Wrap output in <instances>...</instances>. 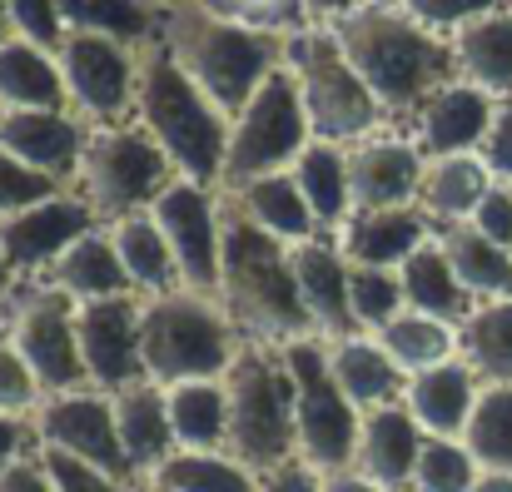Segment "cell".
I'll list each match as a JSON object with an SVG mask.
<instances>
[{"label":"cell","mask_w":512,"mask_h":492,"mask_svg":"<svg viewBox=\"0 0 512 492\" xmlns=\"http://www.w3.org/2000/svg\"><path fill=\"white\" fill-rule=\"evenodd\" d=\"M15 35V25H10V10H5V0H0V45Z\"/></svg>","instance_id":"obj_57"},{"label":"cell","mask_w":512,"mask_h":492,"mask_svg":"<svg viewBox=\"0 0 512 492\" xmlns=\"http://www.w3.org/2000/svg\"><path fill=\"white\" fill-rule=\"evenodd\" d=\"M224 393H229V443H224V453L239 468L264 478V473L299 458L294 373L284 363V348L244 338L229 373H224Z\"/></svg>","instance_id":"obj_5"},{"label":"cell","mask_w":512,"mask_h":492,"mask_svg":"<svg viewBox=\"0 0 512 492\" xmlns=\"http://www.w3.org/2000/svg\"><path fill=\"white\" fill-rule=\"evenodd\" d=\"M418 25H428V30H438V35H453L458 25H468V20H478V15H493V10H503L512 0H398Z\"/></svg>","instance_id":"obj_48"},{"label":"cell","mask_w":512,"mask_h":492,"mask_svg":"<svg viewBox=\"0 0 512 492\" xmlns=\"http://www.w3.org/2000/svg\"><path fill=\"white\" fill-rule=\"evenodd\" d=\"M378 343L388 348V358H393L403 373H423V368H438V363L453 358L458 333H453V324H443V319H428V314L408 309V314H398L393 324L378 328Z\"/></svg>","instance_id":"obj_39"},{"label":"cell","mask_w":512,"mask_h":492,"mask_svg":"<svg viewBox=\"0 0 512 492\" xmlns=\"http://www.w3.org/2000/svg\"><path fill=\"white\" fill-rule=\"evenodd\" d=\"M259 492H324V473L309 468L304 458H294V463L264 473V478H259Z\"/></svg>","instance_id":"obj_51"},{"label":"cell","mask_w":512,"mask_h":492,"mask_svg":"<svg viewBox=\"0 0 512 492\" xmlns=\"http://www.w3.org/2000/svg\"><path fill=\"white\" fill-rule=\"evenodd\" d=\"M428 214L423 209H353L334 229V244L348 264L368 269H398L418 244H428Z\"/></svg>","instance_id":"obj_20"},{"label":"cell","mask_w":512,"mask_h":492,"mask_svg":"<svg viewBox=\"0 0 512 492\" xmlns=\"http://www.w3.org/2000/svg\"><path fill=\"white\" fill-rule=\"evenodd\" d=\"M334 35L383 115H418L448 80H458L448 35L418 25L398 0H358L334 20Z\"/></svg>","instance_id":"obj_2"},{"label":"cell","mask_w":512,"mask_h":492,"mask_svg":"<svg viewBox=\"0 0 512 492\" xmlns=\"http://www.w3.org/2000/svg\"><path fill=\"white\" fill-rule=\"evenodd\" d=\"M473 492H512V473H483Z\"/></svg>","instance_id":"obj_56"},{"label":"cell","mask_w":512,"mask_h":492,"mask_svg":"<svg viewBox=\"0 0 512 492\" xmlns=\"http://www.w3.org/2000/svg\"><path fill=\"white\" fill-rule=\"evenodd\" d=\"M229 199L259 229H269L284 244H309L314 229H319V219H314V209H309V199H304V189H299L294 174H264V179L244 184V189H229Z\"/></svg>","instance_id":"obj_33"},{"label":"cell","mask_w":512,"mask_h":492,"mask_svg":"<svg viewBox=\"0 0 512 492\" xmlns=\"http://www.w3.org/2000/svg\"><path fill=\"white\" fill-rule=\"evenodd\" d=\"M20 448H25V428H20V418H5V413H0V468H10L15 458H25Z\"/></svg>","instance_id":"obj_53"},{"label":"cell","mask_w":512,"mask_h":492,"mask_svg":"<svg viewBox=\"0 0 512 492\" xmlns=\"http://www.w3.org/2000/svg\"><path fill=\"white\" fill-rule=\"evenodd\" d=\"M140 299L120 294V299H90L75 309V333H80V358L90 373V388L115 398L130 383L150 378L145 373V353H140Z\"/></svg>","instance_id":"obj_15"},{"label":"cell","mask_w":512,"mask_h":492,"mask_svg":"<svg viewBox=\"0 0 512 492\" xmlns=\"http://www.w3.org/2000/svg\"><path fill=\"white\" fill-rule=\"evenodd\" d=\"M493 184L498 179L488 174V164L478 155H443V160H428V169H423L418 209L433 224H468Z\"/></svg>","instance_id":"obj_30"},{"label":"cell","mask_w":512,"mask_h":492,"mask_svg":"<svg viewBox=\"0 0 512 492\" xmlns=\"http://www.w3.org/2000/svg\"><path fill=\"white\" fill-rule=\"evenodd\" d=\"M160 40L170 45L179 70L209 95V105L234 125L244 105L259 95V85L279 70L284 60V35L234 25L199 0H184L160 10Z\"/></svg>","instance_id":"obj_3"},{"label":"cell","mask_w":512,"mask_h":492,"mask_svg":"<svg viewBox=\"0 0 512 492\" xmlns=\"http://www.w3.org/2000/svg\"><path fill=\"white\" fill-rule=\"evenodd\" d=\"M55 60H60L65 95H70V110L80 115V125H120L135 110L140 50H130L120 40H105V35L65 30Z\"/></svg>","instance_id":"obj_12"},{"label":"cell","mask_w":512,"mask_h":492,"mask_svg":"<svg viewBox=\"0 0 512 492\" xmlns=\"http://www.w3.org/2000/svg\"><path fill=\"white\" fill-rule=\"evenodd\" d=\"M438 249L443 259L453 264L458 284L473 294V299H512V249L508 244H493L483 229L473 224H438Z\"/></svg>","instance_id":"obj_28"},{"label":"cell","mask_w":512,"mask_h":492,"mask_svg":"<svg viewBox=\"0 0 512 492\" xmlns=\"http://www.w3.org/2000/svg\"><path fill=\"white\" fill-rule=\"evenodd\" d=\"M140 488H165V492H259V478L249 468H239L229 453H189L174 448L160 463V473Z\"/></svg>","instance_id":"obj_38"},{"label":"cell","mask_w":512,"mask_h":492,"mask_svg":"<svg viewBox=\"0 0 512 492\" xmlns=\"http://www.w3.org/2000/svg\"><path fill=\"white\" fill-rule=\"evenodd\" d=\"M353 5H358V0H304V15H309V25H334Z\"/></svg>","instance_id":"obj_55"},{"label":"cell","mask_w":512,"mask_h":492,"mask_svg":"<svg viewBox=\"0 0 512 492\" xmlns=\"http://www.w3.org/2000/svg\"><path fill=\"white\" fill-rule=\"evenodd\" d=\"M478 373L463 363V358H448L438 368H423L408 378L403 398H408V413L418 418V428L428 438H463L468 433V418L478 408Z\"/></svg>","instance_id":"obj_22"},{"label":"cell","mask_w":512,"mask_h":492,"mask_svg":"<svg viewBox=\"0 0 512 492\" xmlns=\"http://www.w3.org/2000/svg\"><path fill=\"white\" fill-rule=\"evenodd\" d=\"M90 229H95V209L75 194H55L35 209L0 219V254L10 269H45Z\"/></svg>","instance_id":"obj_17"},{"label":"cell","mask_w":512,"mask_h":492,"mask_svg":"<svg viewBox=\"0 0 512 492\" xmlns=\"http://www.w3.org/2000/svg\"><path fill=\"white\" fill-rule=\"evenodd\" d=\"M458 348L483 383H512V299L473 304V314L458 324Z\"/></svg>","instance_id":"obj_36"},{"label":"cell","mask_w":512,"mask_h":492,"mask_svg":"<svg viewBox=\"0 0 512 492\" xmlns=\"http://www.w3.org/2000/svg\"><path fill=\"white\" fill-rule=\"evenodd\" d=\"M0 319L10 343L20 348V358L35 368L45 398L55 393H80L90 383L85 373V358H80V333H75V299L60 294V289H25L15 299H0Z\"/></svg>","instance_id":"obj_11"},{"label":"cell","mask_w":512,"mask_h":492,"mask_svg":"<svg viewBox=\"0 0 512 492\" xmlns=\"http://www.w3.org/2000/svg\"><path fill=\"white\" fill-rule=\"evenodd\" d=\"M478 478H483V468L463 438H423V453L413 468V492H473Z\"/></svg>","instance_id":"obj_41"},{"label":"cell","mask_w":512,"mask_h":492,"mask_svg":"<svg viewBox=\"0 0 512 492\" xmlns=\"http://www.w3.org/2000/svg\"><path fill=\"white\" fill-rule=\"evenodd\" d=\"M448 45L458 60V80L488 90L493 100L512 95V5L458 25L448 35Z\"/></svg>","instance_id":"obj_25"},{"label":"cell","mask_w":512,"mask_h":492,"mask_svg":"<svg viewBox=\"0 0 512 492\" xmlns=\"http://www.w3.org/2000/svg\"><path fill=\"white\" fill-rule=\"evenodd\" d=\"M140 492H165V488H140Z\"/></svg>","instance_id":"obj_60"},{"label":"cell","mask_w":512,"mask_h":492,"mask_svg":"<svg viewBox=\"0 0 512 492\" xmlns=\"http://www.w3.org/2000/svg\"><path fill=\"white\" fill-rule=\"evenodd\" d=\"M423 155L393 130H373L348 145V189L353 209H413L423 189Z\"/></svg>","instance_id":"obj_16"},{"label":"cell","mask_w":512,"mask_h":492,"mask_svg":"<svg viewBox=\"0 0 512 492\" xmlns=\"http://www.w3.org/2000/svg\"><path fill=\"white\" fill-rule=\"evenodd\" d=\"M284 363L294 373V423H299V458L319 473H343L358 458L363 418L339 388L329 368V348L319 338L284 343Z\"/></svg>","instance_id":"obj_10"},{"label":"cell","mask_w":512,"mask_h":492,"mask_svg":"<svg viewBox=\"0 0 512 492\" xmlns=\"http://www.w3.org/2000/svg\"><path fill=\"white\" fill-rule=\"evenodd\" d=\"M478 160L488 164V174L498 184H512V95H503L493 105V125H488V135L478 145Z\"/></svg>","instance_id":"obj_49"},{"label":"cell","mask_w":512,"mask_h":492,"mask_svg":"<svg viewBox=\"0 0 512 492\" xmlns=\"http://www.w3.org/2000/svg\"><path fill=\"white\" fill-rule=\"evenodd\" d=\"M35 438H40V448L70 453V458H80V463H90V468L140 488V478H135L130 458H125L120 428H115V403L105 393L80 388V393L45 398L40 413H35Z\"/></svg>","instance_id":"obj_13"},{"label":"cell","mask_w":512,"mask_h":492,"mask_svg":"<svg viewBox=\"0 0 512 492\" xmlns=\"http://www.w3.org/2000/svg\"><path fill=\"white\" fill-rule=\"evenodd\" d=\"M10 25L20 40L40 45V50H60L65 40V20H60V0H5Z\"/></svg>","instance_id":"obj_47"},{"label":"cell","mask_w":512,"mask_h":492,"mask_svg":"<svg viewBox=\"0 0 512 492\" xmlns=\"http://www.w3.org/2000/svg\"><path fill=\"white\" fill-rule=\"evenodd\" d=\"M65 75L55 50H40L20 35L0 45V110H65Z\"/></svg>","instance_id":"obj_27"},{"label":"cell","mask_w":512,"mask_h":492,"mask_svg":"<svg viewBox=\"0 0 512 492\" xmlns=\"http://www.w3.org/2000/svg\"><path fill=\"white\" fill-rule=\"evenodd\" d=\"M55 194H60V179H50V174L20 164L0 145V219H10V214H20V209H35V204H45V199H55Z\"/></svg>","instance_id":"obj_45"},{"label":"cell","mask_w":512,"mask_h":492,"mask_svg":"<svg viewBox=\"0 0 512 492\" xmlns=\"http://www.w3.org/2000/svg\"><path fill=\"white\" fill-rule=\"evenodd\" d=\"M140 353H145V373L174 388L194 378H224L239 343L214 294L170 289V294H150L140 309Z\"/></svg>","instance_id":"obj_6"},{"label":"cell","mask_w":512,"mask_h":492,"mask_svg":"<svg viewBox=\"0 0 512 492\" xmlns=\"http://www.w3.org/2000/svg\"><path fill=\"white\" fill-rule=\"evenodd\" d=\"M468 224L483 229L493 244H508L512 249V184H493V189L483 194V204L473 209Z\"/></svg>","instance_id":"obj_50"},{"label":"cell","mask_w":512,"mask_h":492,"mask_svg":"<svg viewBox=\"0 0 512 492\" xmlns=\"http://www.w3.org/2000/svg\"><path fill=\"white\" fill-rule=\"evenodd\" d=\"M418 453H423V428L408 408H373L363 418V433H358V458L353 468L363 478H373L378 488L398 492L413 483V468H418Z\"/></svg>","instance_id":"obj_24"},{"label":"cell","mask_w":512,"mask_h":492,"mask_svg":"<svg viewBox=\"0 0 512 492\" xmlns=\"http://www.w3.org/2000/svg\"><path fill=\"white\" fill-rule=\"evenodd\" d=\"M319 219V229H339L343 219L353 214V189H348V145L334 140H309L304 155L289 169Z\"/></svg>","instance_id":"obj_35"},{"label":"cell","mask_w":512,"mask_h":492,"mask_svg":"<svg viewBox=\"0 0 512 492\" xmlns=\"http://www.w3.org/2000/svg\"><path fill=\"white\" fill-rule=\"evenodd\" d=\"M40 463H45L55 492H140L135 483H120V478H110V473H100V468H90L70 453H55V448H40Z\"/></svg>","instance_id":"obj_46"},{"label":"cell","mask_w":512,"mask_h":492,"mask_svg":"<svg viewBox=\"0 0 512 492\" xmlns=\"http://www.w3.org/2000/svg\"><path fill=\"white\" fill-rule=\"evenodd\" d=\"M284 70L299 85V100H304L314 140L353 145V140L383 130V105L373 100V90L363 85V75L343 55L334 25L289 30L284 35Z\"/></svg>","instance_id":"obj_7"},{"label":"cell","mask_w":512,"mask_h":492,"mask_svg":"<svg viewBox=\"0 0 512 492\" xmlns=\"http://www.w3.org/2000/svg\"><path fill=\"white\" fill-rule=\"evenodd\" d=\"M179 179L174 160L140 125H90L85 155L75 169V199L95 209V219L115 224L125 214L150 209Z\"/></svg>","instance_id":"obj_8"},{"label":"cell","mask_w":512,"mask_h":492,"mask_svg":"<svg viewBox=\"0 0 512 492\" xmlns=\"http://www.w3.org/2000/svg\"><path fill=\"white\" fill-rule=\"evenodd\" d=\"M204 10L234 20V25H249V30H269V35H289L299 25H309L304 15V0H199Z\"/></svg>","instance_id":"obj_43"},{"label":"cell","mask_w":512,"mask_h":492,"mask_svg":"<svg viewBox=\"0 0 512 492\" xmlns=\"http://www.w3.org/2000/svg\"><path fill=\"white\" fill-rule=\"evenodd\" d=\"M324 492H388V488H378L358 468H343V473H324Z\"/></svg>","instance_id":"obj_54"},{"label":"cell","mask_w":512,"mask_h":492,"mask_svg":"<svg viewBox=\"0 0 512 492\" xmlns=\"http://www.w3.org/2000/svg\"><path fill=\"white\" fill-rule=\"evenodd\" d=\"M0 492H55V483L40 458H15L10 468H0Z\"/></svg>","instance_id":"obj_52"},{"label":"cell","mask_w":512,"mask_h":492,"mask_svg":"<svg viewBox=\"0 0 512 492\" xmlns=\"http://www.w3.org/2000/svg\"><path fill=\"white\" fill-rule=\"evenodd\" d=\"M60 20H65V30L105 35L130 50L150 45L160 30V10L150 0H60Z\"/></svg>","instance_id":"obj_37"},{"label":"cell","mask_w":512,"mask_h":492,"mask_svg":"<svg viewBox=\"0 0 512 492\" xmlns=\"http://www.w3.org/2000/svg\"><path fill=\"white\" fill-rule=\"evenodd\" d=\"M155 10H170V5H184V0H150Z\"/></svg>","instance_id":"obj_59"},{"label":"cell","mask_w":512,"mask_h":492,"mask_svg":"<svg viewBox=\"0 0 512 492\" xmlns=\"http://www.w3.org/2000/svg\"><path fill=\"white\" fill-rule=\"evenodd\" d=\"M45 388H40V378H35V368L20 358V348L10 343V333L0 328V413L5 418H25V413H40V398Z\"/></svg>","instance_id":"obj_44"},{"label":"cell","mask_w":512,"mask_h":492,"mask_svg":"<svg viewBox=\"0 0 512 492\" xmlns=\"http://www.w3.org/2000/svg\"><path fill=\"white\" fill-rule=\"evenodd\" d=\"M5 289H10V264H5V254H0V299H5Z\"/></svg>","instance_id":"obj_58"},{"label":"cell","mask_w":512,"mask_h":492,"mask_svg":"<svg viewBox=\"0 0 512 492\" xmlns=\"http://www.w3.org/2000/svg\"><path fill=\"white\" fill-rule=\"evenodd\" d=\"M110 403H115V428H120L125 458H130L135 478L150 483V478L160 473V463L174 453V423H170L165 383L140 378V383H130L125 393H115Z\"/></svg>","instance_id":"obj_21"},{"label":"cell","mask_w":512,"mask_h":492,"mask_svg":"<svg viewBox=\"0 0 512 492\" xmlns=\"http://www.w3.org/2000/svg\"><path fill=\"white\" fill-rule=\"evenodd\" d=\"M329 348V368H334V378H339V388L348 393V403L353 408H363V413H373V408H388L408 383H403V368L388 358V348L383 343H368V338H334V343H324Z\"/></svg>","instance_id":"obj_29"},{"label":"cell","mask_w":512,"mask_h":492,"mask_svg":"<svg viewBox=\"0 0 512 492\" xmlns=\"http://www.w3.org/2000/svg\"><path fill=\"white\" fill-rule=\"evenodd\" d=\"M170 398V423L174 443L189 453H224L229 443V393L224 378H194V383H174L165 388Z\"/></svg>","instance_id":"obj_32"},{"label":"cell","mask_w":512,"mask_h":492,"mask_svg":"<svg viewBox=\"0 0 512 492\" xmlns=\"http://www.w3.org/2000/svg\"><path fill=\"white\" fill-rule=\"evenodd\" d=\"M463 443L483 473H512V383H483Z\"/></svg>","instance_id":"obj_40"},{"label":"cell","mask_w":512,"mask_h":492,"mask_svg":"<svg viewBox=\"0 0 512 492\" xmlns=\"http://www.w3.org/2000/svg\"><path fill=\"white\" fill-rule=\"evenodd\" d=\"M0 145L50 179H75L85 155V125L65 110H0Z\"/></svg>","instance_id":"obj_18"},{"label":"cell","mask_w":512,"mask_h":492,"mask_svg":"<svg viewBox=\"0 0 512 492\" xmlns=\"http://www.w3.org/2000/svg\"><path fill=\"white\" fill-rule=\"evenodd\" d=\"M150 214L160 219V229L170 239L184 289L219 299V234H224V219H219L214 189L179 174L170 189L150 204Z\"/></svg>","instance_id":"obj_14"},{"label":"cell","mask_w":512,"mask_h":492,"mask_svg":"<svg viewBox=\"0 0 512 492\" xmlns=\"http://www.w3.org/2000/svg\"><path fill=\"white\" fill-rule=\"evenodd\" d=\"M135 115L140 130L174 160V169L194 184L219 189L224 155H229V120L209 105V95L179 70L170 45L155 40L140 45V65H135Z\"/></svg>","instance_id":"obj_4"},{"label":"cell","mask_w":512,"mask_h":492,"mask_svg":"<svg viewBox=\"0 0 512 492\" xmlns=\"http://www.w3.org/2000/svg\"><path fill=\"white\" fill-rule=\"evenodd\" d=\"M348 299H353V319L358 328H383L398 319L403 299V279L398 269H368V264H348Z\"/></svg>","instance_id":"obj_42"},{"label":"cell","mask_w":512,"mask_h":492,"mask_svg":"<svg viewBox=\"0 0 512 492\" xmlns=\"http://www.w3.org/2000/svg\"><path fill=\"white\" fill-rule=\"evenodd\" d=\"M493 95L488 90H478V85H468V80H448L418 115H413V125H418V145L433 155V160H443V155H478V145H483V135H488V125H493Z\"/></svg>","instance_id":"obj_19"},{"label":"cell","mask_w":512,"mask_h":492,"mask_svg":"<svg viewBox=\"0 0 512 492\" xmlns=\"http://www.w3.org/2000/svg\"><path fill=\"white\" fill-rule=\"evenodd\" d=\"M45 284L60 289V294H70L75 304H90V299H120V294L135 289L125 259L115 254V239L100 234V229H90L85 239H75V244L50 264V279H45Z\"/></svg>","instance_id":"obj_26"},{"label":"cell","mask_w":512,"mask_h":492,"mask_svg":"<svg viewBox=\"0 0 512 492\" xmlns=\"http://www.w3.org/2000/svg\"><path fill=\"white\" fill-rule=\"evenodd\" d=\"M105 234L115 239V254L125 259V269H130L135 289H150V294H170V289H184V279H179V264H174L170 239H165V229H160V219H155L150 209L115 219Z\"/></svg>","instance_id":"obj_34"},{"label":"cell","mask_w":512,"mask_h":492,"mask_svg":"<svg viewBox=\"0 0 512 492\" xmlns=\"http://www.w3.org/2000/svg\"><path fill=\"white\" fill-rule=\"evenodd\" d=\"M309 140H314V130H309L299 85H294V75L279 60V70L259 85V95L229 125V155H224L219 189L229 194V189H244V184H254L264 174H284L304 155Z\"/></svg>","instance_id":"obj_9"},{"label":"cell","mask_w":512,"mask_h":492,"mask_svg":"<svg viewBox=\"0 0 512 492\" xmlns=\"http://www.w3.org/2000/svg\"><path fill=\"white\" fill-rule=\"evenodd\" d=\"M398 279H403V299L408 309L428 314V319H443V324H463L473 314V294L458 284L453 264L443 259L438 239L418 244L403 264H398Z\"/></svg>","instance_id":"obj_31"},{"label":"cell","mask_w":512,"mask_h":492,"mask_svg":"<svg viewBox=\"0 0 512 492\" xmlns=\"http://www.w3.org/2000/svg\"><path fill=\"white\" fill-rule=\"evenodd\" d=\"M219 304L229 314L234 333H244L249 343H299V338H319V328L309 319V304L299 294L294 279V244L274 239L269 229H259L229 194L219 199Z\"/></svg>","instance_id":"obj_1"},{"label":"cell","mask_w":512,"mask_h":492,"mask_svg":"<svg viewBox=\"0 0 512 492\" xmlns=\"http://www.w3.org/2000/svg\"><path fill=\"white\" fill-rule=\"evenodd\" d=\"M294 279H299V294L309 304V319L319 328L324 343L334 338H353L358 319H353V299H348V264H343L339 244H294Z\"/></svg>","instance_id":"obj_23"}]
</instances>
